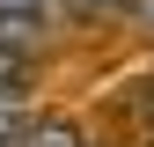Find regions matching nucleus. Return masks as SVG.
<instances>
[{
	"label": "nucleus",
	"instance_id": "obj_1",
	"mask_svg": "<svg viewBox=\"0 0 154 147\" xmlns=\"http://www.w3.org/2000/svg\"><path fill=\"white\" fill-rule=\"evenodd\" d=\"M22 147H81V133H73L66 118H44V125H29V133H22Z\"/></svg>",
	"mask_w": 154,
	"mask_h": 147
},
{
	"label": "nucleus",
	"instance_id": "obj_2",
	"mask_svg": "<svg viewBox=\"0 0 154 147\" xmlns=\"http://www.w3.org/2000/svg\"><path fill=\"white\" fill-rule=\"evenodd\" d=\"M51 0H0V22H44Z\"/></svg>",
	"mask_w": 154,
	"mask_h": 147
},
{
	"label": "nucleus",
	"instance_id": "obj_3",
	"mask_svg": "<svg viewBox=\"0 0 154 147\" xmlns=\"http://www.w3.org/2000/svg\"><path fill=\"white\" fill-rule=\"evenodd\" d=\"M22 133V110H15V88H0V140Z\"/></svg>",
	"mask_w": 154,
	"mask_h": 147
},
{
	"label": "nucleus",
	"instance_id": "obj_4",
	"mask_svg": "<svg viewBox=\"0 0 154 147\" xmlns=\"http://www.w3.org/2000/svg\"><path fill=\"white\" fill-rule=\"evenodd\" d=\"M15 74H22V44H0V88H15Z\"/></svg>",
	"mask_w": 154,
	"mask_h": 147
},
{
	"label": "nucleus",
	"instance_id": "obj_5",
	"mask_svg": "<svg viewBox=\"0 0 154 147\" xmlns=\"http://www.w3.org/2000/svg\"><path fill=\"white\" fill-rule=\"evenodd\" d=\"M132 118H140L147 133H154V81H140V96H132Z\"/></svg>",
	"mask_w": 154,
	"mask_h": 147
},
{
	"label": "nucleus",
	"instance_id": "obj_6",
	"mask_svg": "<svg viewBox=\"0 0 154 147\" xmlns=\"http://www.w3.org/2000/svg\"><path fill=\"white\" fill-rule=\"evenodd\" d=\"M81 8H118V0H81Z\"/></svg>",
	"mask_w": 154,
	"mask_h": 147
},
{
	"label": "nucleus",
	"instance_id": "obj_7",
	"mask_svg": "<svg viewBox=\"0 0 154 147\" xmlns=\"http://www.w3.org/2000/svg\"><path fill=\"white\" fill-rule=\"evenodd\" d=\"M140 15H147V30H154V0H147V8H140Z\"/></svg>",
	"mask_w": 154,
	"mask_h": 147
}]
</instances>
